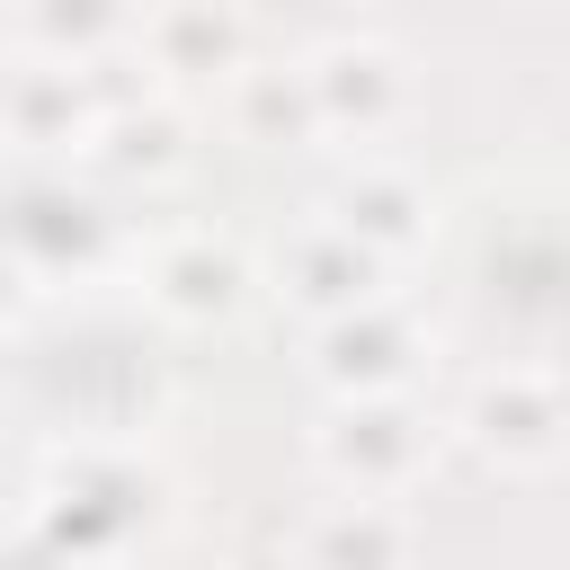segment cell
<instances>
[{
	"label": "cell",
	"instance_id": "cell-5",
	"mask_svg": "<svg viewBox=\"0 0 570 570\" xmlns=\"http://www.w3.org/2000/svg\"><path fill=\"white\" fill-rule=\"evenodd\" d=\"M419 365H428V321L392 285L338 321H312V374L330 392H410Z\"/></svg>",
	"mask_w": 570,
	"mask_h": 570
},
{
	"label": "cell",
	"instance_id": "cell-11",
	"mask_svg": "<svg viewBox=\"0 0 570 570\" xmlns=\"http://www.w3.org/2000/svg\"><path fill=\"white\" fill-rule=\"evenodd\" d=\"M98 240H107V214L80 196V187H18L9 196V214H0V249H18L27 258V276L45 285V276H71V267H89L98 258Z\"/></svg>",
	"mask_w": 570,
	"mask_h": 570
},
{
	"label": "cell",
	"instance_id": "cell-4",
	"mask_svg": "<svg viewBox=\"0 0 570 570\" xmlns=\"http://www.w3.org/2000/svg\"><path fill=\"white\" fill-rule=\"evenodd\" d=\"M294 62H303V89H312L321 142H383V134L410 116V98H419L410 53L383 45V36H321V45L294 53Z\"/></svg>",
	"mask_w": 570,
	"mask_h": 570
},
{
	"label": "cell",
	"instance_id": "cell-8",
	"mask_svg": "<svg viewBox=\"0 0 570 570\" xmlns=\"http://www.w3.org/2000/svg\"><path fill=\"white\" fill-rule=\"evenodd\" d=\"M249 258H240V240H223V232H169L151 258H142V294H151V312H169V321H187V330H205V321H232L240 303H249Z\"/></svg>",
	"mask_w": 570,
	"mask_h": 570
},
{
	"label": "cell",
	"instance_id": "cell-7",
	"mask_svg": "<svg viewBox=\"0 0 570 570\" xmlns=\"http://www.w3.org/2000/svg\"><path fill=\"white\" fill-rule=\"evenodd\" d=\"M383 276H392V267H383L365 240H347L330 214L294 223V232L276 240V258H267V294H276L285 312H303V321H338V312L374 303Z\"/></svg>",
	"mask_w": 570,
	"mask_h": 570
},
{
	"label": "cell",
	"instance_id": "cell-3",
	"mask_svg": "<svg viewBox=\"0 0 570 570\" xmlns=\"http://www.w3.org/2000/svg\"><path fill=\"white\" fill-rule=\"evenodd\" d=\"M454 436H463L490 472H543V463H561V445H570V392H561V374H543V365H490V374L463 383Z\"/></svg>",
	"mask_w": 570,
	"mask_h": 570
},
{
	"label": "cell",
	"instance_id": "cell-6",
	"mask_svg": "<svg viewBox=\"0 0 570 570\" xmlns=\"http://www.w3.org/2000/svg\"><path fill=\"white\" fill-rule=\"evenodd\" d=\"M321 214H330L347 240H365L383 267H401L410 249H428V240H436V187H428L419 169L383 160V151H356V160L330 178Z\"/></svg>",
	"mask_w": 570,
	"mask_h": 570
},
{
	"label": "cell",
	"instance_id": "cell-14",
	"mask_svg": "<svg viewBox=\"0 0 570 570\" xmlns=\"http://www.w3.org/2000/svg\"><path fill=\"white\" fill-rule=\"evenodd\" d=\"M125 27H134V0H18L9 9L18 53H45V62H98L125 45Z\"/></svg>",
	"mask_w": 570,
	"mask_h": 570
},
{
	"label": "cell",
	"instance_id": "cell-9",
	"mask_svg": "<svg viewBox=\"0 0 570 570\" xmlns=\"http://www.w3.org/2000/svg\"><path fill=\"white\" fill-rule=\"evenodd\" d=\"M98 125V89L80 62H45V53H18L0 71V142L9 151H80Z\"/></svg>",
	"mask_w": 570,
	"mask_h": 570
},
{
	"label": "cell",
	"instance_id": "cell-15",
	"mask_svg": "<svg viewBox=\"0 0 570 570\" xmlns=\"http://www.w3.org/2000/svg\"><path fill=\"white\" fill-rule=\"evenodd\" d=\"M232 125H240L249 142H267V151H285V142H321L303 62H240V71H232Z\"/></svg>",
	"mask_w": 570,
	"mask_h": 570
},
{
	"label": "cell",
	"instance_id": "cell-2",
	"mask_svg": "<svg viewBox=\"0 0 570 570\" xmlns=\"http://www.w3.org/2000/svg\"><path fill=\"white\" fill-rule=\"evenodd\" d=\"M436 410L410 392H330L321 428H312V463L330 472V490H365V499H401L428 481L436 463Z\"/></svg>",
	"mask_w": 570,
	"mask_h": 570
},
{
	"label": "cell",
	"instance_id": "cell-13",
	"mask_svg": "<svg viewBox=\"0 0 570 570\" xmlns=\"http://www.w3.org/2000/svg\"><path fill=\"white\" fill-rule=\"evenodd\" d=\"M303 570H410V517L401 499L338 490L303 517Z\"/></svg>",
	"mask_w": 570,
	"mask_h": 570
},
{
	"label": "cell",
	"instance_id": "cell-1",
	"mask_svg": "<svg viewBox=\"0 0 570 570\" xmlns=\"http://www.w3.org/2000/svg\"><path fill=\"white\" fill-rule=\"evenodd\" d=\"M151 525H160V472L125 436H71L45 454L36 499H27V534L45 543L53 570H107Z\"/></svg>",
	"mask_w": 570,
	"mask_h": 570
},
{
	"label": "cell",
	"instance_id": "cell-16",
	"mask_svg": "<svg viewBox=\"0 0 570 570\" xmlns=\"http://www.w3.org/2000/svg\"><path fill=\"white\" fill-rule=\"evenodd\" d=\"M36 294H45V285L27 276V258H18V249H0V338H9V330L36 312Z\"/></svg>",
	"mask_w": 570,
	"mask_h": 570
},
{
	"label": "cell",
	"instance_id": "cell-10",
	"mask_svg": "<svg viewBox=\"0 0 570 570\" xmlns=\"http://www.w3.org/2000/svg\"><path fill=\"white\" fill-rule=\"evenodd\" d=\"M142 62L160 89H187V80H232L249 62V18L240 0H160L142 18Z\"/></svg>",
	"mask_w": 570,
	"mask_h": 570
},
{
	"label": "cell",
	"instance_id": "cell-12",
	"mask_svg": "<svg viewBox=\"0 0 570 570\" xmlns=\"http://www.w3.org/2000/svg\"><path fill=\"white\" fill-rule=\"evenodd\" d=\"M80 160L107 169V178H169V169H187V116H178V98L169 89H134V98L98 107Z\"/></svg>",
	"mask_w": 570,
	"mask_h": 570
}]
</instances>
